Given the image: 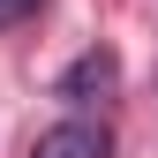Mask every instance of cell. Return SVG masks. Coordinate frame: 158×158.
I'll return each instance as SVG.
<instances>
[{
    "label": "cell",
    "instance_id": "obj_1",
    "mask_svg": "<svg viewBox=\"0 0 158 158\" xmlns=\"http://www.w3.org/2000/svg\"><path fill=\"white\" fill-rule=\"evenodd\" d=\"M30 158H106V128H90V121H60V128H45L30 143Z\"/></svg>",
    "mask_w": 158,
    "mask_h": 158
},
{
    "label": "cell",
    "instance_id": "obj_2",
    "mask_svg": "<svg viewBox=\"0 0 158 158\" xmlns=\"http://www.w3.org/2000/svg\"><path fill=\"white\" fill-rule=\"evenodd\" d=\"M113 75H121L113 53H83V60L60 75V98H98V90H113Z\"/></svg>",
    "mask_w": 158,
    "mask_h": 158
},
{
    "label": "cell",
    "instance_id": "obj_3",
    "mask_svg": "<svg viewBox=\"0 0 158 158\" xmlns=\"http://www.w3.org/2000/svg\"><path fill=\"white\" fill-rule=\"evenodd\" d=\"M38 8H45V0H0V30H15V23H30Z\"/></svg>",
    "mask_w": 158,
    "mask_h": 158
}]
</instances>
